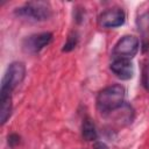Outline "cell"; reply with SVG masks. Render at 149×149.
<instances>
[{
	"mask_svg": "<svg viewBox=\"0 0 149 149\" xmlns=\"http://www.w3.org/2000/svg\"><path fill=\"white\" fill-rule=\"evenodd\" d=\"M126 90L120 84H113L106 86L101 91H99L95 102L97 108L102 114H109L116 108L121 107L125 104Z\"/></svg>",
	"mask_w": 149,
	"mask_h": 149,
	"instance_id": "obj_1",
	"label": "cell"
},
{
	"mask_svg": "<svg viewBox=\"0 0 149 149\" xmlns=\"http://www.w3.org/2000/svg\"><path fill=\"white\" fill-rule=\"evenodd\" d=\"M26 65L22 62H13L8 65L0 87V95H12L13 91L23 81L26 77Z\"/></svg>",
	"mask_w": 149,
	"mask_h": 149,
	"instance_id": "obj_2",
	"label": "cell"
},
{
	"mask_svg": "<svg viewBox=\"0 0 149 149\" xmlns=\"http://www.w3.org/2000/svg\"><path fill=\"white\" fill-rule=\"evenodd\" d=\"M15 15L31 21H45L52 15L51 7L49 2L45 1H29L23 6L15 9Z\"/></svg>",
	"mask_w": 149,
	"mask_h": 149,
	"instance_id": "obj_3",
	"label": "cell"
},
{
	"mask_svg": "<svg viewBox=\"0 0 149 149\" xmlns=\"http://www.w3.org/2000/svg\"><path fill=\"white\" fill-rule=\"evenodd\" d=\"M140 50V40L134 35L122 36L114 45L112 55L113 58L132 59Z\"/></svg>",
	"mask_w": 149,
	"mask_h": 149,
	"instance_id": "obj_4",
	"label": "cell"
},
{
	"mask_svg": "<svg viewBox=\"0 0 149 149\" xmlns=\"http://www.w3.org/2000/svg\"><path fill=\"white\" fill-rule=\"evenodd\" d=\"M52 37H54L52 33H49V31H43V33L29 35L23 40L22 49L27 54H31V55L37 54L43 48L48 47L51 43Z\"/></svg>",
	"mask_w": 149,
	"mask_h": 149,
	"instance_id": "obj_5",
	"label": "cell"
},
{
	"mask_svg": "<svg viewBox=\"0 0 149 149\" xmlns=\"http://www.w3.org/2000/svg\"><path fill=\"white\" fill-rule=\"evenodd\" d=\"M126 21V14L122 8L120 7H113L104 10L98 16V24L101 28L106 29H113L121 27Z\"/></svg>",
	"mask_w": 149,
	"mask_h": 149,
	"instance_id": "obj_6",
	"label": "cell"
},
{
	"mask_svg": "<svg viewBox=\"0 0 149 149\" xmlns=\"http://www.w3.org/2000/svg\"><path fill=\"white\" fill-rule=\"evenodd\" d=\"M111 71L120 79L122 80H128L133 78L134 76V65L130 62V59L126 58H113L111 65H109Z\"/></svg>",
	"mask_w": 149,
	"mask_h": 149,
	"instance_id": "obj_7",
	"label": "cell"
},
{
	"mask_svg": "<svg viewBox=\"0 0 149 149\" xmlns=\"http://www.w3.org/2000/svg\"><path fill=\"white\" fill-rule=\"evenodd\" d=\"M81 136L87 142H94L98 139V132L93 120L90 116H86L81 123Z\"/></svg>",
	"mask_w": 149,
	"mask_h": 149,
	"instance_id": "obj_8",
	"label": "cell"
},
{
	"mask_svg": "<svg viewBox=\"0 0 149 149\" xmlns=\"http://www.w3.org/2000/svg\"><path fill=\"white\" fill-rule=\"evenodd\" d=\"M13 111L12 95H0V123L5 125Z\"/></svg>",
	"mask_w": 149,
	"mask_h": 149,
	"instance_id": "obj_9",
	"label": "cell"
},
{
	"mask_svg": "<svg viewBox=\"0 0 149 149\" xmlns=\"http://www.w3.org/2000/svg\"><path fill=\"white\" fill-rule=\"evenodd\" d=\"M136 24L142 35H148L149 34V12L141 14L136 20Z\"/></svg>",
	"mask_w": 149,
	"mask_h": 149,
	"instance_id": "obj_10",
	"label": "cell"
},
{
	"mask_svg": "<svg viewBox=\"0 0 149 149\" xmlns=\"http://www.w3.org/2000/svg\"><path fill=\"white\" fill-rule=\"evenodd\" d=\"M77 43H78V35H77V33L70 34L68 40H66V42H65V44H64V47H63V51L68 52V51L73 50L76 48Z\"/></svg>",
	"mask_w": 149,
	"mask_h": 149,
	"instance_id": "obj_11",
	"label": "cell"
},
{
	"mask_svg": "<svg viewBox=\"0 0 149 149\" xmlns=\"http://www.w3.org/2000/svg\"><path fill=\"white\" fill-rule=\"evenodd\" d=\"M142 85L149 92V61L143 65L142 69Z\"/></svg>",
	"mask_w": 149,
	"mask_h": 149,
	"instance_id": "obj_12",
	"label": "cell"
},
{
	"mask_svg": "<svg viewBox=\"0 0 149 149\" xmlns=\"http://www.w3.org/2000/svg\"><path fill=\"white\" fill-rule=\"evenodd\" d=\"M20 141H21V137L17 134H15V133L9 134L7 136V143H8V146L10 148H15L16 146H19L20 144Z\"/></svg>",
	"mask_w": 149,
	"mask_h": 149,
	"instance_id": "obj_13",
	"label": "cell"
},
{
	"mask_svg": "<svg viewBox=\"0 0 149 149\" xmlns=\"http://www.w3.org/2000/svg\"><path fill=\"white\" fill-rule=\"evenodd\" d=\"M93 148L94 149H108V147L104 142H100V141H95L93 144Z\"/></svg>",
	"mask_w": 149,
	"mask_h": 149,
	"instance_id": "obj_14",
	"label": "cell"
}]
</instances>
